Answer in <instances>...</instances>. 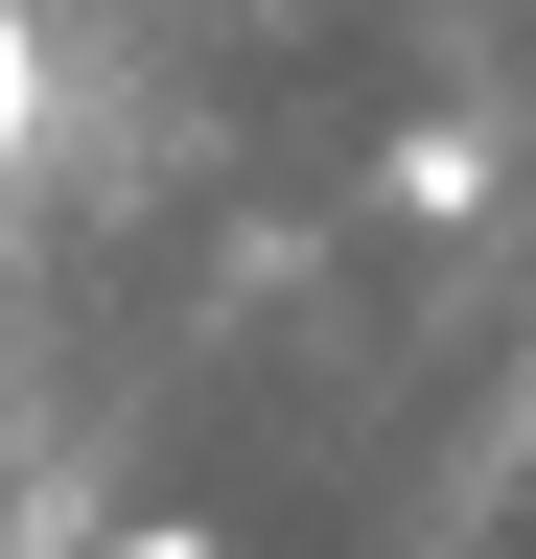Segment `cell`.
Returning a JSON list of instances; mask_svg holds the SVG:
<instances>
[{"label": "cell", "mask_w": 536, "mask_h": 559, "mask_svg": "<svg viewBox=\"0 0 536 559\" xmlns=\"http://www.w3.org/2000/svg\"><path fill=\"white\" fill-rule=\"evenodd\" d=\"M47 140V47H24V0H0V164Z\"/></svg>", "instance_id": "6da1fadb"}, {"label": "cell", "mask_w": 536, "mask_h": 559, "mask_svg": "<svg viewBox=\"0 0 536 559\" xmlns=\"http://www.w3.org/2000/svg\"><path fill=\"white\" fill-rule=\"evenodd\" d=\"M117 559H234V536H187V513H141V536H117Z\"/></svg>", "instance_id": "7a4b0ae2"}]
</instances>
